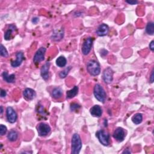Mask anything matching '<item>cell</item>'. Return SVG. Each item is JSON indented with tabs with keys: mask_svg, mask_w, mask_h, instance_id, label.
<instances>
[{
	"mask_svg": "<svg viewBox=\"0 0 154 154\" xmlns=\"http://www.w3.org/2000/svg\"><path fill=\"white\" fill-rule=\"evenodd\" d=\"M24 60V55L23 53L21 51L18 52L16 54V60L13 61L11 63V65L13 67H17L21 66L22 64V62Z\"/></svg>",
	"mask_w": 154,
	"mask_h": 154,
	"instance_id": "cell-14",
	"label": "cell"
},
{
	"mask_svg": "<svg viewBox=\"0 0 154 154\" xmlns=\"http://www.w3.org/2000/svg\"><path fill=\"white\" fill-rule=\"evenodd\" d=\"M63 95V90L60 87H56L52 91V96L56 99H60Z\"/></svg>",
	"mask_w": 154,
	"mask_h": 154,
	"instance_id": "cell-19",
	"label": "cell"
},
{
	"mask_svg": "<svg viewBox=\"0 0 154 154\" xmlns=\"http://www.w3.org/2000/svg\"><path fill=\"white\" fill-rule=\"evenodd\" d=\"M7 131V127L4 126V125H0V134L1 136H4Z\"/></svg>",
	"mask_w": 154,
	"mask_h": 154,
	"instance_id": "cell-27",
	"label": "cell"
},
{
	"mask_svg": "<svg viewBox=\"0 0 154 154\" xmlns=\"http://www.w3.org/2000/svg\"><path fill=\"white\" fill-rule=\"evenodd\" d=\"M37 107H38V110H37V111L40 113V114H45V111H44V109L43 108V107H42V106H37Z\"/></svg>",
	"mask_w": 154,
	"mask_h": 154,
	"instance_id": "cell-29",
	"label": "cell"
},
{
	"mask_svg": "<svg viewBox=\"0 0 154 154\" xmlns=\"http://www.w3.org/2000/svg\"><path fill=\"white\" fill-rule=\"evenodd\" d=\"M16 30V27L15 25L11 24L10 25H9V27L8 29V30L6 31V32L4 34V39L6 40H9L10 39H12V33L15 32Z\"/></svg>",
	"mask_w": 154,
	"mask_h": 154,
	"instance_id": "cell-18",
	"label": "cell"
},
{
	"mask_svg": "<svg viewBox=\"0 0 154 154\" xmlns=\"http://www.w3.org/2000/svg\"><path fill=\"white\" fill-rule=\"evenodd\" d=\"M7 95V93H6V91L5 90H3V89H1V98H4L6 97Z\"/></svg>",
	"mask_w": 154,
	"mask_h": 154,
	"instance_id": "cell-31",
	"label": "cell"
},
{
	"mask_svg": "<svg viewBox=\"0 0 154 154\" xmlns=\"http://www.w3.org/2000/svg\"><path fill=\"white\" fill-rule=\"evenodd\" d=\"M3 78L5 81H6L8 83H13L15 82V74H11L9 75L7 72L4 71L2 73Z\"/></svg>",
	"mask_w": 154,
	"mask_h": 154,
	"instance_id": "cell-17",
	"label": "cell"
},
{
	"mask_svg": "<svg viewBox=\"0 0 154 154\" xmlns=\"http://www.w3.org/2000/svg\"><path fill=\"white\" fill-rule=\"evenodd\" d=\"M93 43V38L90 37L86 39L83 43L81 51L84 56L88 55L91 51Z\"/></svg>",
	"mask_w": 154,
	"mask_h": 154,
	"instance_id": "cell-6",
	"label": "cell"
},
{
	"mask_svg": "<svg viewBox=\"0 0 154 154\" xmlns=\"http://www.w3.org/2000/svg\"><path fill=\"white\" fill-rule=\"evenodd\" d=\"M153 80H154V78H153V70H152L151 75H150V78H149V81H150V82L151 83H152L153 82Z\"/></svg>",
	"mask_w": 154,
	"mask_h": 154,
	"instance_id": "cell-33",
	"label": "cell"
},
{
	"mask_svg": "<svg viewBox=\"0 0 154 154\" xmlns=\"http://www.w3.org/2000/svg\"><path fill=\"white\" fill-rule=\"evenodd\" d=\"M123 153H131V152L130 151V149H125L124 151H123V152H122Z\"/></svg>",
	"mask_w": 154,
	"mask_h": 154,
	"instance_id": "cell-35",
	"label": "cell"
},
{
	"mask_svg": "<svg viewBox=\"0 0 154 154\" xmlns=\"http://www.w3.org/2000/svg\"><path fill=\"white\" fill-rule=\"evenodd\" d=\"M125 130L121 127L117 128L113 134V138L119 142H123L125 138Z\"/></svg>",
	"mask_w": 154,
	"mask_h": 154,
	"instance_id": "cell-10",
	"label": "cell"
},
{
	"mask_svg": "<svg viewBox=\"0 0 154 154\" xmlns=\"http://www.w3.org/2000/svg\"><path fill=\"white\" fill-rule=\"evenodd\" d=\"M39 21V19L37 17H35L32 19V22L34 23H37Z\"/></svg>",
	"mask_w": 154,
	"mask_h": 154,
	"instance_id": "cell-34",
	"label": "cell"
},
{
	"mask_svg": "<svg viewBox=\"0 0 154 154\" xmlns=\"http://www.w3.org/2000/svg\"><path fill=\"white\" fill-rule=\"evenodd\" d=\"M114 72L110 67L106 68L102 74V79L106 84H110L113 80Z\"/></svg>",
	"mask_w": 154,
	"mask_h": 154,
	"instance_id": "cell-8",
	"label": "cell"
},
{
	"mask_svg": "<svg viewBox=\"0 0 154 154\" xmlns=\"http://www.w3.org/2000/svg\"><path fill=\"white\" fill-rule=\"evenodd\" d=\"M3 113V107L1 106V114H2Z\"/></svg>",
	"mask_w": 154,
	"mask_h": 154,
	"instance_id": "cell-36",
	"label": "cell"
},
{
	"mask_svg": "<svg viewBox=\"0 0 154 154\" xmlns=\"http://www.w3.org/2000/svg\"><path fill=\"white\" fill-rule=\"evenodd\" d=\"M23 98L27 100H32L34 99L36 96V92L30 88L25 89L23 92Z\"/></svg>",
	"mask_w": 154,
	"mask_h": 154,
	"instance_id": "cell-13",
	"label": "cell"
},
{
	"mask_svg": "<svg viewBox=\"0 0 154 154\" xmlns=\"http://www.w3.org/2000/svg\"><path fill=\"white\" fill-rule=\"evenodd\" d=\"M6 117L9 122L14 123L18 119L17 114L15 110L12 107H8L6 110Z\"/></svg>",
	"mask_w": 154,
	"mask_h": 154,
	"instance_id": "cell-9",
	"label": "cell"
},
{
	"mask_svg": "<svg viewBox=\"0 0 154 154\" xmlns=\"http://www.w3.org/2000/svg\"><path fill=\"white\" fill-rule=\"evenodd\" d=\"M18 138V133L15 130H11L8 135H7V139L10 142H15L16 141Z\"/></svg>",
	"mask_w": 154,
	"mask_h": 154,
	"instance_id": "cell-21",
	"label": "cell"
},
{
	"mask_svg": "<svg viewBox=\"0 0 154 154\" xmlns=\"http://www.w3.org/2000/svg\"><path fill=\"white\" fill-rule=\"evenodd\" d=\"M90 113L93 117H100L102 114V109L99 105H95L90 109Z\"/></svg>",
	"mask_w": 154,
	"mask_h": 154,
	"instance_id": "cell-15",
	"label": "cell"
},
{
	"mask_svg": "<svg viewBox=\"0 0 154 154\" xmlns=\"http://www.w3.org/2000/svg\"><path fill=\"white\" fill-rule=\"evenodd\" d=\"M71 69V66H69L67 67H66V69H65L61 71L59 73V76L61 78H65L66 77V76L67 75V74L69 73V71Z\"/></svg>",
	"mask_w": 154,
	"mask_h": 154,
	"instance_id": "cell-25",
	"label": "cell"
},
{
	"mask_svg": "<svg viewBox=\"0 0 154 154\" xmlns=\"http://www.w3.org/2000/svg\"><path fill=\"white\" fill-rule=\"evenodd\" d=\"M0 54H1L2 57H7L9 56L6 48L4 46L3 44L1 45V48H0Z\"/></svg>",
	"mask_w": 154,
	"mask_h": 154,
	"instance_id": "cell-26",
	"label": "cell"
},
{
	"mask_svg": "<svg viewBox=\"0 0 154 154\" xmlns=\"http://www.w3.org/2000/svg\"><path fill=\"white\" fill-rule=\"evenodd\" d=\"M82 148V141L80 135L75 133L71 141V153L78 154Z\"/></svg>",
	"mask_w": 154,
	"mask_h": 154,
	"instance_id": "cell-1",
	"label": "cell"
},
{
	"mask_svg": "<svg viewBox=\"0 0 154 154\" xmlns=\"http://www.w3.org/2000/svg\"><path fill=\"white\" fill-rule=\"evenodd\" d=\"M96 34L98 36L103 37L107 36L109 32V27L107 24H100L96 30Z\"/></svg>",
	"mask_w": 154,
	"mask_h": 154,
	"instance_id": "cell-11",
	"label": "cell"
},
{
	"mask_svg": "<svg viewBox=\"0 0 154 154\" xmlns=\"http://www.w3.org/2000/svg\"><path fill=\"white\" fill-rule=\"evenodd\" d=\"M46 51V49L45 47H41L37 51L33 57V62L35 65H38L44 60Z\"/></svg>",
	"mask_w": 154,
	"mask_h": 154,
	"instance_id": "cell-7",
	"label": "cell"
},
{
	"mask_svg": "<svg viewBox=\"0 0 154 154\" xmlns=\"http://www.w3.org/2000/svg\"><path fill=\"white\" fill-rule=\"evenodd\" d=\"M78 93V87L75 86L73 89L67 91L66 92V98L67 99H72L76 96V95Z\"/></svg>",
	"mask_w": 154,
	"mask_h": 154,
	"instance_id": "cell-20",
	"label": "cell"
},
{
	"mask_svg": "<svg viewBox=\"0 0 154 154\" xmlns=\"http://www.w3.org/2000/svg\"><path fill=\"white\" fill-rule=\"evenodd\" d=\"M93 93L95 98L102 103H105L107 99V94L104 89L99 84H95L93 89Z\"/></svg>",
	"mask_w": 154,
	"mask_h": 154,
	"instance_id": "cell-2",
	"label": "cell"
},
{
	"mask_svg": "<svg viewBox=\"0 0 154 154\" xmlns=\"http://www.w3.org/2000/svg\"><path fill=\"white\" fill-rule=\"evenodd\" d=\"M56 65L60 67H63L66 65L67 60L64 56H60L56 60Z\"/></svg>",
	"mask_w": 154,
	"mask_h": 154,
	"instance_id": "cell-22",
	"label": "cell"
},
{
	"mask_svg": "<svg viewBox=\"0 0 154 154\" xmlns=\"http://www.w3.org/2000/svg\"><path fill=\"white\" fill-rule=\"evenodd\" d=\"M126 3L130 5H135V4L139 3V2L137 1H126Z\"/></svg>",
	"mask_w": 154,
	"mask_h": 154,
	"instance_id": "cell-30",
	"label": "cell"
},
{
	"mask_svg": "<svg viewBox=\"0 0 154 154\" xmlns=\"http://www.w3.org/2000/svg\"><path fill=\"white\" fill-rule=\"evenodd\" d=\"M149 48L152 51H153L154 50V41L152 40L151 42L149 43Z\"/></svg>",
	"mask_w": 154,
	"mask_h": 154,
	"instance_id": "cell-32",
	"label": "cell"
},
{
	"mask_svg": "<svg viewBox=\"0 0 154 154\" xmlns=\"http://www.w3.org/2000/svg\"><path fill=\"white\" fill-rule=\"evenodd\" d=\"M51 63L48 62L45 63L41 67L40 69V74L41 76L45 80H47L49 78V67H50Z\"/></svg>",
	"mask_w": 154,
	"mask_h": 154,
	"instance_id": "cell-12",
	"label": "cell"
},
{
	"mask_svg": "<svg viewBox=\"0 0 154 154\" xmlns=\"http://www.w3.org/2000/svg\"><path fill=\"white\" fill-rule=\"evenodd\" d=\"M96 136L103 146H107L110 144V134L104 130H99L96 133Z\"/></svg>",
	"mask_w": 154,
	"mask_h": 154,
	"instance_id": "cell-4",
	"label": "cell"
},
{
	"mask_svg": "<svg viewBox=\"0 0 154 154\" xmlns=\"http://www.w3.org/2000/svg\"><path fill=\"white\" fill-rule=\"evenodd\" d=\"M64 36V30L63 29H57L55 30L53 33L52 40L54 41H60L63 38Z\"/></svg>",
	"mask_w": 154,
	"mask_h": 154,
	"instance_id": "cell-16",
	"label": "cell"
},
{
	"mask_svg": "<svg viewBox=\"0 0 154 154\" xmlns=\"http://www.w3.org/2000/svg\"><path fill=\"white\" fill-rule=\"evenodd\" d=\"M37 130L39 136L45 137L48 135V134L51 132V128L50 126L46 123L41 122L37 126Z\"/></svg>",
	"mask_w": 154,
	"mask_h": 154,
	"instance_id": "cell-5",
	"label": "cell"
},
{
	"mask_svg": "<svg viewBox=\"0 0 154 154\" xmlns=\"http://www.w3.org/2000/svg\"><path fill=\"white\" fill-rule=\"evenodd\" d=\"M80 108H81V106L76 103H72L70 104V110L72 111H75L78 110Z\"/></svg>",
	"mask_w": 154,
	"mask_h": 154,
	"instance_id": "cell-28",
	"label": "cell"
},
{
	"mask_svg": "<svg viewBox=\"0 0 154 154\" xmlns=\"http://www.w3.org/2000/svg\"><path fill=\"white\" fill-rule=\"evenodd\" d=\"M146 32L149 35H153L154 33V24L152 22H149L147 23L146 27Z\"/></svg>",
	"mask_w": 154,
	"mask_h": 154,
	"instance_id": "cell-24",
	"label": "cell"
},
{
	"mask_svg": "<svg viewBox=\"0 0 154 154\" xmlns=\"http://www.w3.org/2000/svg\"><path fill=\"white\" fill-rule=\"evenodd\" d=\"M87 70L91 75L97 76L99 75L100 72V66L97 61L91 60L87 63Z\"/></svg>",
	"mask_w": 154,
	"mask_h": 154,
	"instance_id": "cell-3",
	"label": "cell"
},
{
	"mask_svg": "<svg viewBox=\"0 0 154 154\" xmlns=\"http://www.w3.org/2000/svg\"><path fill=\"white\" fill-rule=\"evenodd\" d=\"M133 122L136 125H139L143 121V115L141 113H137L134 115L132 117Z\"/></svg>",
	"mask_w": 154,
	"mask_h": 154,
	"instance_id": "cell-23",
	"label": "cell"
}]
</instances>
